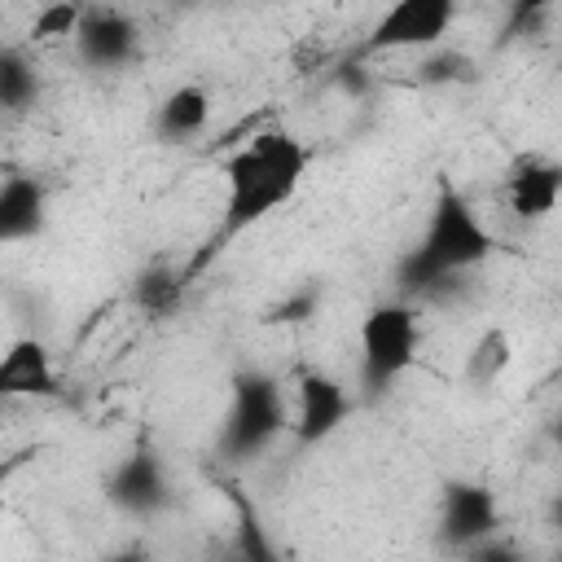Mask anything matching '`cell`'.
Segmentation results:
<instances>
[{
    "label": "cell",
    "instance_id": "obj_1",
    "mask_svg": "<svg viewBox=\"0 0 562 562\" xmlns=\"http://www.w3.org/2000/svg\"><path fill=\"white\" fill-rule=\"evenodd\" d=\"M307 167H312V149L290 127H263L250 140H241L224 158V206H220L215 246L206 255L224 250L233 237L259 228L268 215L290 206L307 180Z\"/></svg>",
    "mask_w": 562,
    "mask_h": 562
},
{
    "label": "cell",
    "instance_id": "obj_2",
    "mask_svg": "<svg viewBox=\"0 0 562 562\" xmlns=\"http://www.w3.org/2000/svg\"><path fill=\"white\" fill-rule=\"evenodd\" d=\"M496 250L492 228L483 224V215L474 211V202L448 180L439 176L435 198H430V215L417 233V241L404 250L395 281L404 299H426L439 285H448L452 277H465L474 268H483Z\"/></svg>",
    "mask_w": 562,
    "mask_h": 562
},
{
    "label": "cell",
    "instance_id": "obj_3",
    "mask_svg": "<svg viewBox=\"0 0 562 562\" xmlns=\"http://www.w3.org/2000/svg\"><path fill=\"white\" fill-rule=\"evenodd\" d=\"M281 430H290V404L281 382L268 369H237L220 422V457L237 465L255 461L281 439Z\"/></svg>",
    "mask_w": 562,
    "mask_h": 562
},
{
    "label": "cell",
    "instance_id": "obj_4",
    "mask_svg": "<svg viewBox=\"0 0 562 562\" xmlns=\"http://www.w3.org/2000/svg\"><path fill=\"white\" fill-rule=\"evenodd\" d=\"M422 351V316L413 299H386L373 303L360 321V382L369 395L391 391Z\"/></svg>",
    "mask_w": 562,
    "mask_h": 562
},
{
    "label": "cell",
    "instance_id": "obj_5",
    "mask_svg": "<svg viewBox=\"0 0 562 562\" xmlns=\"http://www.w3.org/2000/svg\"><path fill=\"white\" fill-rule=\"evenodd\" d=\"M461 0H391L369 35H364V53H426L439 48L457 22Z\"/></svg>",
    "mask_w": 562,
    "mask_h": 562
},
{
    "label": "cell",
    "instance_id": "obj_6",
    "mask_svg": "<svg viewBox=\"0 0 562 562\" xmlns=\"http://www.w3.org/2000/svg\"><path fill=\"white\" fill-rule=\"evenodd\" d=\"M351 417V395L347 386L329 373V369H316V364H303L294 373V408H290V435L303 443V448H316L325 443L329 435H338Z\"/></svg>",
    "mask_w": 562,
    "mask_h": 562
},
{
    "label": "cell",
    "instance_id": "obj_7",
    "mask_svg": "<svg viewBox=\"0 0 562 562\" xmlns=\"http://www.w3.org/2000/svg\"><path fill=\"white\" fill-rule=\"evenodd\" d=\"M501 531V501L479 479H448L439 492V540L448 549H479Z\"/></svg>",
    "mask_w": 562,
    "mask_h": 562
},
{
    "label": "cell",
    "instance_id": "obj_8",
    "mask_svg": "<svg viewBox=\"0 0 562 562\" xmlns=\"http://www.w3.org/2000/svg\"><path fill=\"white\" fill-rule=\"evenodd\" d=\"M101 487H105V501H110L119 514L140 518V522H145V518H158V514L171 505L167 465H162L158 452H149V448L123 452V457L105 470Z\"/></svg>",
    "mask_w": 562,
    "mask_h": 562
},
{
    "label": "cell",
    "instance_id": "obj_9",
    "mask_svg": "<svg viewBox=\"0 0 562 562\" xmlns=\"http://www.w3.org/2000/svg\"><path fill=\"white\" fill-rule=\"evenodd\" d=\"M140 48V35H136V22L114 9V4H88L79 31H75V53L83 66L92 70H119L136 57Z\"/></svg>",
    "mask_w": 562,
    "mask_h": 562
},
{
    "label": "cell",
    "instance_id": "obj_10",
    "mask_svg": "<svg viewBox=\"0 0 562 562\" xmlns=\"http://www.w3.org/2000/svg\"><path fill=\"white\" fill-rule=\"evenodd\" d=\"M562 202V162L544 154H518L505 171V206L522 224H540Z\"/></svg>",
    "mask_w": 562,
    "mask_h": 562
},
{
    "label": "cell",
    "instance_id": "obj_11",
    "mask_svg": "<svg viewBox=\"0 0 562 562\" xmlns=\"http://www.w3.org/2000/svg\"><path fill=\"white\" fill-rule=\"evenodd\" d=\"M57 386V364L53 351L40 338H13L0 356V395L4 400H53Z\"/></svg>",
    "mask_w": 562,
    "mask_h": 562
},
{
    "label": "cell",
    "instance_id": "obj_12",
    "mask_svg": "<svg viewBox=\"0 0 562 562\" xmlns=\"http://www.w3.org/2000/svg\"><path fill=\"white\" fill-rule=\"evenodd\" d=\"M48 224V184L31 171H13L0 184V241L18 246L40 237Z\"/></svg>",
    "mask_w": 562,
    "mask_h": 562
},
{
    "label": "cell",
    "instance_id": "obj_13",
    "mask_svg": "<svg viewBox=\"0 0 562 562\" xmlns=\"http://www.w3.org/2000/svg\"><path fill=\"white\" fill-rule=\"evenodd\" d=\"M206 123H211V92L202 83H176L154 105V136L162 145H189L206 132Z\"/></svg>",
    "mask_w": 562,
    "mask_h": 562
},
{
    "label": "cell",
    "instance_id": "obj_14",
    "mask_svg": "<svg viewBox=\"0 0 562 562\" xmlns=\"http://www.w3.org/2000/svg\"><path fill=\"white\" fill-rule=\"evenodd\" d=\"M189 281H193L189 268H176V263H167V259H149L145 268H136L127 299H132V307L145 312L149 321H162V316L180 312V303H184V294H189Z\"/></svg>",
    "mask_w": 562,
    "mask_h": 562
},
{
    "label": "cell",
    "instance_id": "obj_15",
    "mask_svg": "<svg viewBox=\"0 0 562 562\" xmlns=\"http://www.w3.org/2000/svg\"><path fill=\"white\" fill-rule=\"evenodd\" d=\"M509 364H514V338H509V329L487 325L470 342V351H465V382L470 386H496L509 373Z\"/></svg>",
    "mask_w": 562,
    "mask_h": 562
},
{
    "label": "cell",
    "instance_id": "obj_16",
    "mask_svg": "<svg viewBox=\"0 0 562 562\" xmlns=\"http://www.w3.org/2000/svg\"><path fill=\"white\" fill-rule=\"evenodd\" d=\"M40 97V70L26 57V48H4L0 53V105L9 114H22Z\"/></svg>",
    "mask_w": 562,
    "mask_h": 562
},
{
    "label": "cell",
    "instance_id": "obj_17",
    "mask_svg": "<svg viewBox=\"0 0 562 562\" xmlns=\"http://www.w3.org/2000/svg\"><path fill=\"white\" fill-rule=\"evenodd\" d=\"M88 4L83 0H48L35 22H31V44H57V40H75L79 22H83Z\"/></svg>",
    "mask_w": 562,
    "mask_h": 562
},
{
    "label": "cell",
    "instance_id": "obj_18",
    "mask_svg": "<svg viewBox=\"0 0 562 562\" xmlns=\"http://www.w3.org/2000/svg\"><path fill=\"white\" fill-rule=\"evenodd\" d=\"M417 79H422V83H439V88H443V83H474V79H479V66H474L470 53L439 44V48H426Z\"/></svg>",
    "mask_w": 562,
    "mask_h": 562
},
{
    "label": "cell",
    "instance_id": "obj_19",
    "mask_svg": "<svg viewBox=\"0 0 562 562\" xmlns=\"http://www.w3.org/2000/svg\"><path fill=\"white\" fill-rule=\"evenodd\" d=\"M316 307H321V290H316V285H303V290L285 294L281 303H272V307H268V321H272V325H299V321L316 316Z\"/></svg>",
    "mask_w": 562,
    "mask_h": 562
},
{
    "label": "cell",
    "instance_id": "obj_20",
    "mask_svg": "<svg viewBox=\"0 0 562 562\" xmlns=\"http://www.w3.org/2000/svg\"><path fill=\"white\" fill-rule=\"evenodd\" d=\"M237 544H241L246 558H259V562L272 558V540L263 536V527H259L250 501H241V496H237Z\"/></svg>",
    "mask_w": 562,
    "mask_h": 562
},
{
    "label": "cell",
    "instance_id": "obj_21",
    "mask_svg": "<svg viewBox=\"0 0 562 562\" xmlns=\"http://www.w3.org/2000/svg\"><path fill=\"white\" fill-rule=\"evenodd\" d=\"M558 0H514L509 4V26H527V22H536L540 13H549Z\"/></svg>",
    "mask_w": 562,
    "mask_h": 562
},
{
    "label": "cell",
    "instance_id": "obj_22",
    "mask_svg": "<svg viewBox=\"0 0 562 562\" xmlns=\"http://www.w3.org/2000/svg\"><path fill=\"white\" fill-rule=\"evenodd\" d=\"M558 522H562V505H558Z\"/></svg>",
    "mask_w": 562,
    "mask_h": 562
}]
</instances>
